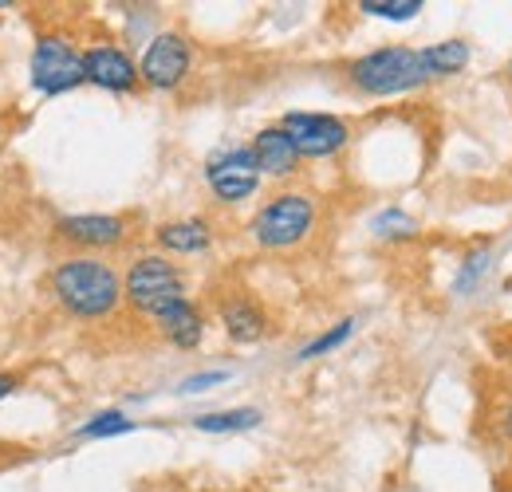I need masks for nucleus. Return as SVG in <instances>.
Instances as JSON below:
<instances>
[{"label":"nucleus","instance_id":"obj_1","mask_svg":"<svg viewBox=\"0 0 512 492\" xmlns=\"http://www.w3.org/2000/svg\"><path fill=\"white\" fill-rule=\"evenodd\" d=\"M48 296L67 319L103 323L123 311V272L91 252H67L48 272Z\"/></svg>","mask_w":512,"mask_h":492},{"label":"nucleus","instance_id":"obj_2","mask_svg":"<svg viewBox=\"0 0 512 492\" xmlns=\"http://www.w3.org/2000/svg\"><path fill=\"white\" fill-rule=\"evenodd\" d=\"M249 241L264 252H292L308 245L320 229V197L312 189H280L268 201H260L249 217Z\"/></svg>","mask_w":512,"mask_h":492},{"label":"nucleus","instance_id":"obj_3","mask_svg":"<svg viewBox=\"0 0 512 492\" xmlns=\"http://www.w3.org/2000/svg\"><path fill=\"white\" fill-rule=\"evenodd\" d=\"M343 79L363 99H394V95H410L430 83L422 52L410 44H383V48L355 56L351 63H343Z\"/></svg>","mask_w":512,"mask_h":492},{"label":"nucleus","instance_id":"obj_4","mask_svg":"<svg viewBox=\"0 0 512 492\" xmlns=\"http://www.w3.org/2000/svg\"><path fill=\"white\" fill-rule=\"evenodd\" d=\"M186 296H190V280H186L182 264L170 260L166 252H142L123 272V300L142 319H154L162 308H170Z\"/></svg>","mask_w":512,"mask_h":492},{"label":"nucleus","instance_id":"obj_5","mask_svg":"<svg viewBox=\"0 0 512 492\" xmlns=\"http://www.w3.org/2000/svg\"><path fill=\"white\" fill-rule=\"evenodd\" d=\"M28 83L44 99H60L83 87V48L64 32H40L28 56Z\"/></svg>","mask_w":512,"mask_h":492},{"label":"nucleus","instance_id":"obj_6","mask_svg":"<svg viewBox=\"0 0 512 492\" xmlns=\"http://www.w3.org/2000/svg\"><path fill=\"white\" fill-rule=\"evenodd\" d=\"M190 75H193L190 36L178 32V28L154 32L150 44H146V52L138 56V79H142V87H150L158 95H170V91H182Z\"/></svg>","mask_w":512,"mask_h":492},{"label":"nucleus","instance_id":"obj_7","mask_svg":"<svg viewBox=\"0 0 512 492\" xmlns=\"http://www.w3.org/2000/svg\"><path fill=\"white\" fill-rule=\"evenodd\" d=\"M260 170H256L253 146H221L205 158V185L217 205H245L260 189Z\"/></svg>","mask_w":512,"mask_h":492},{"label":"nucleus","instance_id":"obj_8","mask_svg":"<svg viewBox=\"0 0 512 492\" xmlns=\"http://www.w3.org/2000/svg\"><path fill=\"white\" fill-rule=\"evenodd\" d=\"M280 126L288 130V138L296 142L304 162H327L339 158L351 146V123L327 111H288Z\"/></svg>","mask_w":512,"mask_h":492},{"label":"nucleus","instance_id":"obj_9","mask_svg":"<svg viewBox=\"0 0 512 492\" xmlns=\"http://www.w3.org/2000/svg\"><path fill=\"white\" fill-rule=\"evenodd\" d=\"M56 241H64L71 252H115L130 241V217L123 213H64L52 225Z\"/></svg>","mask_w":512,"mask_h":492},{"label":"nucleus","instance_id":"obj_10","mask_svg":"<svg viewBox=\"0 0 512 492\" xmlns=\"http://www.w3.org/2000/svg\"><path fill=\"white\" fill-rule=\"evenodd\" d=\"M83 79L107 95H134L142 87L138 60L115 40H99V44L83 48Z\"/></svg>","mask_w":512,"mask_h":492},{"label":"nucleus","instance_id":"obj_11","mask_svg":"<svg viewBox=\"0 0 512 492\" xmlns=\"http://www.w3.org/2000/svg\"><path fill=\"white\" fill-rule=\"evenodd\" d=\"M249 146H253V158H256L260 178H272V182H292V178L304 170V158H300L296 142L288 138V130H284L280 123L256 130Z\"/></svg>","mask_w":512,"mask_h":492},{"label":"nucleus","instance_id":"obj_12","mask_svg":"<svg viewBox=\"0 0 512 492\" xmlns=\"http://www.w3.org/2000/svg\"><path fill=\"white\" fill-rule=\"evenodd\" d=\"M217 323L221 331L229 335V343L237 347H253L268 335V311L260 308V300H253L249 292H233V296H221L217 304Z\"/></svg>","mask_w":512,"mask_h":492},{"label":"nucleus","instance_id":"obj_13","mask_svg":"<svg viewBox=\"0 0 512 492\" xmlns=\"http://www.w3.org/2000/svg\"><path fill=\"white\" fill-rule=\"evenodd\" d=\"M150 327H154L170 347H178V351H197L209 323H205V311L186 296V300H178V304L158 311V315L150 319Z\"/></svg>","mask_w":512,"mask_h":492},{"label":"nucleus","instance_id":"obj_14","mask_svg":"<svg viewBox=\"0 0 512 492\" xmlns=\"http://www.w3.org/2000/svg\"><path fill=\"white\" fill-rule=\"evenodd\" d=\"M154 241H158V252L166 256H201L213 248L217 233L209 217H178V221H162L154 229Z\"/></svg>","mask_w":512,"mask_h":492},{"label":"nucleus","instance_id":"obj_15","mask_svg":"<svg viewBox=\"0 0 512 492\" xmlns=\"http://www.w3.org/2000/svg\"><path fill=\"white\" fill-rule=\"evenodd\" d=\"M418 52H422L430 83H434V79H453V75H461V71L469 67V60H473V48H469L465 40H438V44H426V48H418Z\"/></svg>","mask_w":512,"mask_h":492},{"label":"nucleus","instance_id":"obj_16","mask_svg":"<svg viewBox=\"0 0 512 492\" xmlns=\"http://www.w3.org/2000/svg\"><path fill=\"white\" fill-rule=\"evenodd\" d=\"M264 422V410L256 406H229V410H209L190 418V426L197 433H249Z\"/></svg>","mask_w":512,"mask_h":492},{"label":"nucleus","instance_id":"obj_17","mask_svg":"<svg viewBox=\"0 0 512 492\" xmlns=\"http://www.w3.org/2000/svg\"><path fill=\"white\" fill-rule=\"evenodd\" d=\"M134 430H138V422L127 410H99V414H91L87 422H79L71 430V441H111V437H123V433Z\"/></svg>","mask_w":512,"mask_h":492},{"label":"nucleus","instance_id":"obj_18","mask_svg":"<svg viewBox=\"0 0 512 492\" xmlns=\"http://www.w3.org/2000/svg\"><path fill=\"white\" fill-rule=\"evenodd\" d=\"M355 327H359V319H339V323H331L327 331H320L316 339H308L300 351H296V363H312V359H323V355H331V351H339L351 335H355Z\"/></svg>","mask_w":512,"mask_h":492},{"label":"nucleus","instance_id":"obj_19","mask_svg":"<svg viewBox=\"0 0 512 492\" xmlns=\"http://www.w3.org/2000/svg\"><path fill=\"white\" fill-rule=\"evenodd\" d=\"M371 237H379V241H414L418 237V221L410 217V213H402V209H379L375 217H371Z\"/></svg>","mask_w":512,"mask_h":492},{"label":"nucleus","instance_id":"obj_20","mask_svg":"<svg viewBox=\"0 0 512 492\" xmlns=\"http://www.w3.org/2000/svg\"><path fill=\"white\" fill-rule=\"evenodd\" d=\"M363 16H371V20H390V24H406V20H414V16H422V0H359L355 4Z\"/></svg>","mask_w":512,"mask_h":492},{"label":"nucleus","instance_id":"obj_21","mask_svg":"<svg viewBox=\"0 0 512 492\" xmlns=\"http://www.w3.org/2000/svg\"><path fill=\"white\" fill-rule=\"evenodd\" d=\"M485 268H489V248H477V252H469L465 260H461V268H457V280H453V292H473V284L485 276Z\"/></svg>","mask_w":512,"mask_h":492},{"label":"nucleus","instance_id":"obj_22","mask_svg":"<svg viewBox=\"0 0 512 492\" xmlns=\"http://www.w3.org/2000/svg\"><path fill=\"white\" fill-rule=\"evenodd\" d=\"M229 378H233V370H201V374H190V378L178 382V394H205V390H213Z\"/></svg>","mask_w":512,"mask_h":492},{"label":"nucleus","instance_id":"obj_23","mask_svg":"<svg viewBox=\"0 0 512 492\" xmlns=\"http://www.w3.org/2000/svg\"><path fill=\"white\" fill-rule=\"evenodd\" d=\"M20 382H24V378H20L16 370H0V402H8V398L20 390Z\"/></svg>","mask_w":512,"mask_h":492},{"label":"nucleus","instance_id":"obj_24","mask_svg":"<svg viewBox=\"0 0 512 492\" xmlns=\"http://www.w3.org/2000/svg\"><path fill=\"white\" fill-rule=\"evenodd\" d=\"M501 433H505V437L512 441V402L505 406V410H501Z\"/></svg>","mask_w":512,"mask_h":492},{"label":"nucleus","instance_id":"obj_25","mask_svg":"<svg viewBox=\"0 0 512 492\" xmlns=\"http://www.w3.org/2000/svg\"><path fill=\"white\" fill-rule=\"evenodd\" d=\"M4 8H12V0H0V12H4Z\"/></svg>","mask_w":512,"mask_h":492},{"label":"nucleus","instance_id":"obj_26","mask_svg":"<svg viewBox=\"0 0 512 492\" xmlns=\"http://www.w3.org/2000/svg\"><path fill=\"white\" fill-rule=\"evenodd\" d=\"M501 492H512V485H505V489H501Z\"/></svg>","mask_w":512,"mask_h":492},{"label":"nucleus","instance_id":"obj_27","mask_svg":"<svg viewBox=\"0 0 512 492\" xmlns=\"http://www.w3.org/2000/svg\"><path fill=\"white\" fill-rule=\"evenodd\" d=\"M509 79H512V60H509Z\"/></svg>","mask_w":512,"mask_h":492}]
</instances>
